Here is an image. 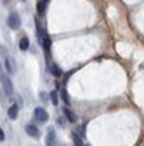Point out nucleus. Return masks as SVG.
Masks as SVG:
<instances>
[{
  "label": "nucleus",
  "mask_w": 144,
  "mask_h": 146,
  "mask_svg": "<svg viewBox=\"0 0 144 146\" xmlns=\"http://www.w3.org/2000/svg\"><path fill=\"white\" fill-rule=\"evenodd\" d=\"M0 82H2V85H4L5 94H7L9 98H12L14 89H12V82H11V78H9V73H5V71L0 70Z\"/></svg>",
  "instance_id": "obj_1"
},
{
  "label": "nucleus",
  "mask_w": 144,
  "mask_h": 146,
  "mask_svg": "<svg viewBox=\"0 0 144 146\" xmlns=\"http://www.w3.org/2000/svg\"><path fill=\"white\" fill-rule=\"evenodd\" d=\"M7 25L11 30H19L21 28V16L17 12H11L9 17H7Z\"/></svg>",
  "instance_id": "obj_2"
},
{
  "label": "nucleus",
  "mask_w": 144,
  "mask_h": 146,
  "mask_svg": "<svg viewBox=\"0 0 144 146\" xmlns=\"http://www.w3.org/2000/svg\"><path fill=\"white\" fill-rule=\"evenodd\" d=\"M33 120L37 122V123H45V122L49 120L47 110H44V108H35V111H33Z\"/></svg>",
  "instance_id": "obj_3"
},
{
  "label": "nucleus",
  "mask_w": 144,
  "mask_h": 146,
  "mask_svg": "<svg viewBox=\"0 0 144 146\" xmlns=\"http://www.w3.org/2000/svg\"><path fill=\"white\" fill-rule=\"evenodd\" d=\"M24 131H26V134L31 136L33 139H38V137H40V131H38V127L35 125V123H26Z\"/></svg>",
  "instance_id": "obj_4"
},
{
  "label": "nucleus",
  "mask_w": 144,
  "mask_h": 146,
  "mask_svg": "<svg viewBox=\"0 0 144 146\" xmlns=\"http://www.w3.org/2000/svg\"><path fill=\"white\" fill-rule=\"evenodd\" d=\"M45 144H47V146H54V144H56V131H54V129H52V127H50V129L47 131V137H45Z\"/></svg>",
  "instance_id": "obj_5"
},
{
  "label": "nucleus",
  "mask_w": 144,
  "mask_h": 146,
  "mask_svg": "<svg viewBox=\"0 0 144 146\" xmlns=\"http://www.w3.org/2000/svg\"><path fill=\"white\" fill-rule=\"evenodd\" d=\"M7 115H9V118H11V120H16V118H17V115H19V106H17V104L9 106Z\"/></svg>",
  "instance_id": "obj_6"
},
{
  "label": "nucleus",
  "mask_w": 144,
  "mask_h": 146,
  "mask_svg": "<svg viewBox=\"0 0 144 146\" xmlns=\"http://www.w3.org/2000/svg\"><path fill=\"white\" fill-rule=\"evenodd\" d=\"M63 113H64V117H66V120H68V122H71V123H75V122H77V115L71 111L68 106H64V108H63Z\"/></svg>",
  "instance_id": "obj_7"
},
{
  "label": "nucleus",
  "mask_w": 144,
  "mask_h": 146,
  "mask_svg": "<svg viewBox=\"0 0 144 146\" xmlns=\"http://www.w3.org/2000/svg\"><path fill=\"white\" fill-rule=\"evenodd\" d=\"M47 5H49V0H38V4H37V12L38 16H44L47 12Z\"/></svg>",
  "instance_id": "obj_8"
},
{
  "label": "nucleus",
  "mask_w": 144,
  "mask_h": 146,
  "mask_svg": "<svg viewBox=\"0 0 144 146\" xmlns=\"http://www.w3.org/2000/svg\"><path fill=\"white\" fill-rule=\"evenodd\" d=\"M5 70H7L9 75H12V73L16 71V66H14V63H12V59L9 56H5Z\"/></svg>",
  "instance_id": "obj_9"
},
{
  "label": "nucleus",
  "mask_w": 144,
  "mask_h": 146,
  "mask_svg": "<svg viewBox=\"0 0 144 146\" xmlns=\"http://www.w3.org/2000/svg\"><path fill=\"white\" fill-rule=\"evenodd\" d=\"M42 45H44V50H45V56L49 58V56H50V38H49L47 35L44 36V40H42Z\"/></svg>",
  "instance_id": "obj_10"
},
{
  "label": "nucleus",
  "mask_w": 144,
  "mask_h": 146,
  "mask_svg": "<svg viewBox=\"0 0 144 146\" xmlns=\"http://www.w3.org/2000/svg\"><path fill=\"white\" fill-rule=\"evenodd\" d=\"M49 70H50V73H52L54 77H61V75H63V70H61L57 64H50V66H49Z\"/></svg>",
  "instance_id": "obj_11"
},
{
  "label": "nucleus",
  "mask_w": 144,
  "mask_h": 146,
  "mask_svg": "<svg viewBox=\"0 0 144 146\" xmlns=\"http://www.w3.org/2000/svg\"><path fill=\"white\" fill-rule=\"evenodd\" d=\"M19 49H21V50H28V49H30V40H28V36H23V38L19 40Z\"/></svg>",
  "instance_id": "obj_12"
},
{
  "label": "nucleus",
  "mask_w": 144,
  "mask_h": 146,
  "mask_svg": "<svg viewBox=\"0 0 144 146\" xmlns=\"http://www.w3.org/2000/svg\"><path fill=\"white\" fill-rule=\"evenodd\" d=\"M49 98H50V101H52L54 106H57V104H59V92H57V90H52Z\"/></svg>",
  "instance_id": "obj_13"
},
{
  "label": "nucleus",
  "mask_w": 144,
  "mask_h": 146,
  "mask_svg": "<svg viewBox=\"0 0 144 146\" xmlns=\"http://www.w3.org/2000/svg\"><path fill=\"white\" fill-rule=\"evenodd\" d=\"M59 96H61V99H63L64 104H69V94L66 92V89H61L59 90Z\"/></svg>",
  "instance_id": "obj_14"
},
{
  "label": "nucleus",
  "mask_w": 144,
  "mask_h": 146,
  "mask_svg": "<svg viewBox=\"0 0 144 146\" xmlns=\"http://www.w3.org/2000/svg\"><path fill=\"white\" fill-rule=\"evenodd\" d=\"M71 137H73V143H75V146H85V144H83V141L80 139L78 132H73V136H71Z\"/></svg>",
  "instance_id": "obj_15"
},
{
  "label": "nucleus",
  "mask_w": 144,
  "mask_h": 146,
  "mask_svg": "<svg viewBox=\"0 0 144 146\" xmlns=\"http://www.w3.org/2000/svg\"><path fill=\"white\" fill-rule=\"evenodd\" d=\"M4 139H5V134H4V131H2V129H0V143H2Z\"/></svg>",
  "instance_id": "obj_16"
},
{
  "label": "nucleus",
  "mask_w": 144,
  "mask_h": 146,
  "mask_svg": "<svg viewBox=\"0 0 144 146\" xmlns=\"http://www.w3.org/2000/svg\"><path fill=\"white\" fill-rule=\"evenodd\" d=\"M85 146H89V144H85Z\"/></svg>",
  "instance_id": "obj_17"
}]
</instances>
